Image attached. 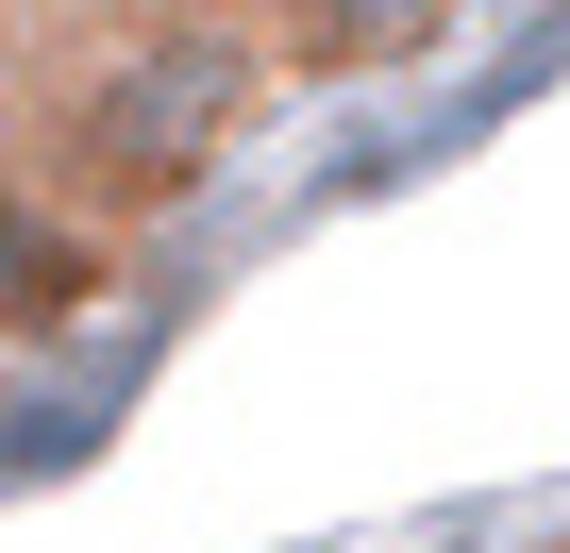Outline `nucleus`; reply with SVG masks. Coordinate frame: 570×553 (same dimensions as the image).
<instances>
[{"label":"nucleus","mask_w":570,"mask_h":553,"mask_svg":"<svg viewBox=\"0 0 570 553\" xmlns=\"http://www.w3.org/2000/svg\"><path fill=\"white\" fill-rule=\"evenodd\" d=\"M252 85H268V51H252L235 18H135V34L68 85V185H51V201H68L85 235L202 201L218 151L252 135Z\"/></svg>","instance_id":"nucleus-1"},{"label":"nucleus","mask_w":570,"mask_h":553,"mask_svg":"<svg viewBox=\"0 0 570 553\" xmlns=\"http://www.w3.org/2000/svg\"><path fill=\"white\" fill-rule=\"evenodd\" d=\"M453 34V0H268V68H303V85H386Z\"/></svg>","instance_id":"nucleus-2"},{"label":"nucleus","mask_w":570,"mask_h":553,"mask_svg":"<svg viewBox=\"0 0 570 553\" xmlns=\"http://www.w3.org/2000/svg\"><path fill=\"white\" fill-rule=\"evenodd\" d=\"M85 286H101V235H85L51 185H18V168H0V353H18V336H51Z\"/></svg>","instance_id":"nucleus-3"}]
</instances>
